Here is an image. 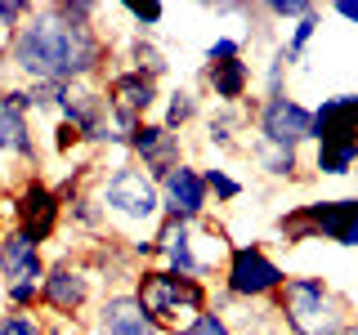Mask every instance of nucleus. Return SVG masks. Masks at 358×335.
<instances>
[{
	"label": "nucleus",
	"instance_id": "nucleus-1",
	"mask_svg": "<svg viewBox=\"0 0 358 335\" xmlns=\"http://www.w3.org/2000/svg\"><path fill=\"white\" fill-rule=\"evenodd\" d=\"M112 63V45L94 22L67 18L59 0L36 5L27 22L5 40V67L18 76V85H99Z\"/></svg>",
	"mask_w": 358,
	"mask_h": 335
},
{
	"label": "nucleus",
	"instance_id": "nucleus-2",
	"mask_svg": "<svg viewBox=\"0 0 358 335\" xmlns=\"http://www.w3.org/2000/svg\"><path fill=\"white\" fill-rule=\"evenodd\" d=\"M90 193L94 201L103 206L108 215V232L121 241H139L143 232H157V223H162V193H157V179L143 174L139 165L130 161H112L108 170L94 174V184H90Z\"/></svg>",
	"mask_w": 358,
	"mask_h": 335
},
{
	"label": "nucleus",
	"instance_id": "nucleus-3",
	"mask_svg": "<svg viewBox=\"0 0 358 335\" xmlns=\"http://www.w3.org/2000/svg\"><path fill=\"white\" fill-rule=\"evenodd\" d=\"M273 318L287 335H345L354 327V304L318 273H291L273 295Z\"/></svg>",
	"mask_w": 358,
	"mask_h": 335
},
{
	"label": "nucleus",
	"instance_id": "nucleus-4",
	"mask_svg": "<svg viewBox=\"0 0 358 335\" xmlns=\"http://www.w3.org/2000/svg\"><path fill=\"white\" fill-rule=\"evenodd\" d=\"M152 246H157V264L171 268L179 277H197V282H206V277L224 273V264H229V232L220 228V223L210 219H197V223H184V219H162L152 232Z\"/></svg>",
	"mask_w": 358,
	"mask_h": 335
},
{
	"label": "nucleus",
	"instance_id": "nucleus-5",
	"mask_svg": "<svg viewBox=\"0 0 358 335\" xmlns=\"http://www.w3.org/2000/svg\"><path fill=\"white\" fill-rule=\"evenodd\" d=\"M130 290H134V299L148 308V318L166 335L184 331L193 318H201V313L210 308V282L179 277V273H171V268H162V264L139 268L134 282H130Z\"/></svg>",
	"mask_w": 358,
	"mask_h": 335
},
{
	"label": "nucleus",
	"instance_id": "nucleus-6",
	"mask_svg": "<svg viewBox=\"0 0 358 335\" xmlns=\"http://www.w3.org/2000/svg\"><path fill=\"white\" fill-rule=\"evenodd\" d=\"M278 237L282 246H305V241H331L341 251H358V197H327V201H305L278 215Z\"/></svg>",
	"mask_w": 358,
	"mask_h": 335
},
{
	"label": "nucleus",
	"instance_id": "nucleus-7",
	"mask_svg": "<svg viewBox=\"0 0 358 335\" xmlns=\"http://www.w3.org/2000/svg\"><path fill=\"white\" fill-rule=\"evenodd\" d=\"M287 268L268 255L264 241H233L229 264L220 273V290L233 304H273V295L287 286Z\"/></svg>",
	"mask_w": 358,
	"mask_h": 335
},
{
	"label": "nucleus",
	"instance_id": "nucleus-8",
	"mask_svg": "<svg viewBox=\"0 0 358 335\" xmlns=\"http://www.w3.org/2000/svg\"><path fill=\"white\" fill-rule=\"evenodd\" d=\"M50 273L45 246L31 241L22 228L0 237V295L9 308H41V282Z\"/></svg>",
	"mask_w": 358,
	"mask_h": 335
},
{
	"label": "nucleus",
	"instance_id": "nucleus-9",
	"mask_svg": "<svg viewBox=\"0 0 358 335\" xmlns=\"http://www.w3.org/2000/svg\"><path fill=\"white\" fill-rule=\"evenodd\" d=\"M90 304H99L94 299V273H90L85 260H67V255H59V260H50V273H45L41 282V313L50 322H81Z\"/></svg>",
	"mask_w": 358,
	"mask_h": 335
},
{
	"label": "nucleus",
	"instance_id": "nucleus-10",
	"mask_svg": "<svg viewBox=\"0 0 358 335\" xmlns=\"http://www.w3.org/2000/svg\"><path fill=\"white\" fill-rule=\"evenodd\" d=\"M0 165L14 174V184L27 174H41V143L31 112L18 103V89L5 81H0Z\"/></svg>",
	"mask_w": 358,
	"mask_h": 335
},
{
	"label": "nucleus",
	"instance_id": "nucleus-11",
	"mask_svg": "<svg viewBox=\"0 0 358 335\" xmlns=\"http://www.w3.org/2000/svg\"><path fill=\"white\" fill-rule=\"evenodd\" d=\"M255 143L264 148H282V152H300L313 134V107L300 103L291 94H268L255 98V117H251Z\"/></svg>",
	"mask_w": 358,
	"mask_h": 335
},
{
	"label": "nucleus",
	"instance_id": "nucleus-12",
	"mask_svg": "<svg viewBox=\"0 0 358 335\" xmlns=\"http://www.w3.org/2000/svg\"><path fill=\"white\" fill-rule=\"evenodd\" d=\"M54 121H67L76 134H81L85 148H112L117 161H126V139L112 130V107H108V94L103 85H72V94L63 98L59 117Z\"/></svg>",
	"mask_w": 358,
	"mask_h": 335
},
{
	"label": "nucleus",
	"instance_id": "nucleus-13",
	"mask_svg": "<svg viewBox=\"0 0 358 335\" xmlns=\"http://www.w3.org/2000/svg\"><path fill=\"white\" fill-rule=\"evenodd\" d=\"M5 193H9L14 228H22L31 241L50 246L54 232L63 228V201H59V193H54V184L41 179V174H27V179H18L14 188H5Z\"/></svg>",
	"mask_w": 358,
	"mask_h": 335
},
{
	"label": "nucleus",
	"instance_id": "nucleus-14",
	"mask_svg": "<svg viewBox=\"0 0 358 335\" xmlns=\"http://www.w3.org/2000/svg\"><path fill=\"white\" fill-rule=\"evenodd\" d=\"M157 193H162V219L197 223V219H206V210H210L206 179H201V165H193V161L175 165V170L157 184Z\"/></svg>",
	"mask_w": 358,
	"mask_h": 335
},
{
	"label": "nucleus",
	"instance_id": "nucleus-15",
	"mask_svg": "<svg viewBox=\"0 0 358 335\" xmlns=\"http://www.w3.org/2000/svg\"><path fill=\"white\" fill-rule=\"evenodd\" d=\"M130 161L162 184L175 165H184V134L166 130L162 121H143V126L130 134Z\"/></svg>",
	"mask_w": 358,
	"mask_h": 335
},
{
	"label": "nucleus",
	"instance_id": "nucleus-16",
	"mask_svg": "<svg viewBox=\"0 0 358 335\" xmlns=\"http://www.w3.org/2000/svg\"><path fill=\"white\" fill-rule=\"evenodd\" d=\"M103 94H108V107L130 112L139 121H152V112L162 107V81H152V76H143L139 67H126V63L103 76Z\"/></svg>",
	"mask_w": 358,
	"mask_h": 335
},
{
	"label": "nucleus",
	"instance_id": "nucleus-17",
	"mask_svg": "<svg viewBox=\"0 0 358 335\" xmlns=\"http://www.w3.org/2000/svg\"><path fill=\"white\" fill-rule=\"evenodd\" d=\"M94 335H166L148 318V308L134 299V290H108L94 304Z\"/></svg>",
	"mask_w": 358,
	"mask_h": 335
},
{
	"label": "nucleus",
	"instance_id": "nucleus-18",
	"mask_svg": "<svg viewBox=\"0 0 358 335\" xmlns=\"http://www.w3.org/2000/svg\"><path fill=\"white\" fill-rule=\"evenodd\" d=\"M350 139H358V89L327 94L313 107V134H309L313 148H322V143H350Z\"/></svg>",
	"mask_w": 358,
	"mask_h": 335
},
{
	"label": "nucleus",
	"instance_id": "nucleus-19",
	"mask_svg": "<svg viewBox=\"0 0 358 335\" xmlns=\"http://www.w3.org/2000/svg\"><path fill=\"white\" fill-rule=\"evenodd\" d=\"M251 63L246 59H229V63H201V85L210 89V98H215L220 107H242L246 94H251Z\"/></svg>",
	"mask_w": 358,
	"mask_h": 335
},
{
	"label": "nucleus",
	"instance_id": "nucleus-20",
	"mask_svg": "<svg viewBox=\"0 0 358 335\" xmlns=\"http://www.w3.org/2000/svg\"><path fill=\"white\" fill-rule=\"evenodd\" d=\"M251 130L246 107H215V117L206 121V148L215 152H242V134Z\"/></svg>",
	"mask_w": 358,
	"mask_h": 335
},
{
	"label": "nucleus",
	"instance_id": "nucleus-21",
	"mask_svg": "<svg viewBox=\"0 0 358 335\" xmlns=\"http://www.w3.org/2000/svg\"><path fill=\"white\" fill-rule=\"evenodd\" d=\"M197 117H201V94L193 85H175L171 94H162V117H157V121H162L166 130L184 134Z\"/></svg>",
	"mask_w": 358,
	"mask_h": 335
},
{
	"label": "nucleus",
	"instance_id": "nucleus-22",
	"mask_svg": "<svg viewBox=\"0 0 358 335\" xmlns=\"http://www.w3.org/2000/svg\"><path fill=\"white\" fill-rule=\"evenodd\" d=\"M63 219L72 223L76 232H85V237H112V232H108V215H103V206L94 201V193L72 197L63 206Z\"/></svg>",
	"mask_w": 358,
	"mask_h": 335
},
{
	"label": "nucleus",
	"instance_id": "nucleus-23",
	"mask_svg": "<svg viewBox=\"0 0 358 335\" xmlns=\"http://www.w3.org/2000/svg\"><path fill=\"white\" fill-rule=\"evenodd\" d=\"M313 170L327 174V179H345L358 170V139L350 143H322V148H313Z\"/></svg>",
	"mask_w": 358,
	"mask_h": 335
},
{
	"label": "nucleus",
	"instance_id": "nucleus-24",
	"mask_svg": "<svg viewBox=\"0 0 358 335\" xmlns=\"http://www.w3.org/2000/svg\"><path fill=\"white\" fill-rule=\"evenodd\" d=\"M251 161L264 179H278V184H291L300 179V152H282V148H264V143H251Z\"/></svg>",
	"mask_w": 358,
	"mask_h": 335
},
{
	"label": "nucleus",
	"instance_id": "nucleus-25",
	"mask_svg": "<svg viewBox=\"0 0 358 335\" xmlns=\"http://www.w3.org/2000/svg\"><path fill=\"white\" fill-rule=\"evenodd\" d=\"M126 67H139L143 76H152V81H162L166 72H171V59H166V50H157L148 36H139L134 31L130 45H126Z\"/></svg>",
	"mask_w": 358,
	"mask_h": 335
},
{
	"label": "nucleus",
	"instance_id": "nucleus-26",
	"mask_svg": "<svg viewBox=\"0 0 358 335\" xmlns=\"http://www.w3.org/2000/svg\"><path fill=\"white\" fill-rule=\"evenodd\" d=\"M201 179H206V193H210L215 206H233V201H242V193H246V184L238 174H229L224 165H201Z\"/></svg>",
	"mask_w": 358,
	"mask_h": 335
},
{
	"label": "nucleus",
	"instance_id": "nucleus-27",
	"mask_svg": "<svg viewBox=\"0 0 358 335\" xmlns=\"http://www.w3.org/2000/svg\"><path fill=\"white\" fill-rule=\"evenodd\" d=\"M318 27H322V9H318V14H309V18H300V22H291V31H287V40H282V54H287L291 67L305 63V50H309V40L318 36Z\"/></svg>",
	"mask_w": 358,
	"mask_h": 335
},
{
	"label": "nucleus",
	"instance_id": "nucleus-28",
	"mask_svg": "<svg viewBox=\"0 0 358 335\" xmlns=\"http://www.w3.org/2000/svg\"><path fill=\"white\" fill-rule=\"evenodd\" d=\"M0 335H50V318L41 308H9L0 318Z\"/></svg>",
	"mask_w": 358,
	"mask_h": 335
},
{
	"label": "nucleus",
	"instance_id": "nucleus-29",
	"mask_svg": "<svg viewBox=\"0 0 358 335\" xmlns=\"http://www.w3.org/2000/svg\"><path fill=\"white\" fill-rule=\"evenodd\" d=\"M318 9H322V5H313V0H264L260 14L273 18V22H300V18L318 14Z\"/></svg>",
	"mask_w": 358,
	"mask_h": 335
},
{
	"label": "nucleus",
	"instance_id": "nucleus-30",
	"mask_svg": "<svg viewBox=\"0 0 358 335\" xmlns=\"http://www.w3.org/2000/svg\"><path fill=\"white\" fill-rule=\"evenodd\" d=\"M246 36H215L201 50V63H229V59H246Z\"/></svg>",
	"mask_w": 358,
	"mask_h": 335
},
{
	"label": "nucleus",
	"instance_id": "nucleus-31",
	"mask_svg": "<svg viewBox=\"0 0 358 335\" xmlns=\"http://www.w3.org/2000/svg\"><path fill=\"white\" fill-rule=\"evenodd\" d=\"M287 72H291V63H287V54H282V45H273V54H268V67H264V94H287Z\"/></svg>",
	"mask_w": 358,
	"mask_h": 335
},
{
	"label": "nucleus",
	"instance_id": "nucleus-32",
	"mask_svg": "<svg viewBox=\"0 0 358 335\" xmlns=\"http://www.w3.org/2000/svg\"><path fill=\"white\" fill-rule=\"evenodd\" d=\"M31 0H0V40H9L14 31L27 22V14H31Z\"/></svg>",
	"mask_w": 358,
	"mask_h": 335
},
{
	"label": "nucleus",
	"instance_id": "nucleus-33",
	"mask_svg": "<svg viewBox=\"0 0 358 335\" xmlns=\"http://www.w3.org/2000/svg\"><path fill=\"white\" fill-rule=\"evenodd\" d=\"M126 18L134 22L139 36H152V31L162 27V18H166V5H126Z\"/></svg>",
	"mask_w": 358,
	"mask_h": 335
},
{
	"label": "nucleus",
	"instance_id": "nucleus-34",
	"mask_svg": "<svg viewBox=\"0 0 358 335\" xmlns=\"http://www.w3.org/2000/svg\"><path fill=\"white\" fill-rule=\"evenodd\" d=\"M175 335H233V327H229V318H224V313L206 308L201 318H193L184 331H175Z\"/></svg>",
	"mask_w": 358,
	"mask_h": 335
},
{
	"label": "nucleus",
	"instance_id": "nucleus-35",
	"mask_svg": "<svg viewBox=\"0 0 358 335\" xmlns=\"http://www.w3.org/2000/svg\"><path fill=\"white\" fill-rule=\"evenodd\" d=\"M85 143H81V134H76L67 121H54V152L59 156H72V152H81Z\"/></svg>",
	"mask_w": 358,
	"mask_h": 335
},
{
	"label": "nucleus",
	"instance_id": "nucleus-36",
	"mask_svg": "<svg viewBox=\"0 0 358 335\" xmlns=\"http://www.w3.org/2000/svg\"><path fill=\"white\" fill-rule=\"evenodd\" d=\"M331 14H336V18H345L350 27H358V0H336Z\"/></svg>",
	"mask_w": 358,
	"mask_h": 335
},
{
	"label": "nucleus",
	"instance_id": "nucleus-37",
	"mask_svg": "<svg viewBox=\"0 0 358 335\" xmlns=\"http://www.w3.org/2000/svg\"><path fill=\"white\" fill-rule=\"evenodd\" d=\"M9 228H14V215H9V193L0 188V237H5Z\"/></svg>",
	"mask_w": 358,
	"mask_h": 335
},
{
	"label": "nucleus",
	"instance_id": "nucleus-38",
	"mask_svg": "<svg viewBox=\"0 0 358 335\" xmlns=\"http://www.w3.org/2000/svg\"><path fill=\"white\" fill-rule=\"evenodd\" d=\"M0 67H5V40H0Z\"/></svg>",
	"mask_w": 358,
	"mask_h": 335
},
{
	"label": "nucleus",
	"instance_id": "nucleus-39",
	"mask_svg": "<svg viewBox=\"0 0 358 335\" xmlns=\"http://www.w3.org/2000/svg\"><path fill=\"white\" fill-rule=\"evenodd\" d=\"M345 335H358V322H354V327H350V331H345Z\"/></svg>",
	"mask_w": 358,
	"mask_h": 335
},
{
	"label": "nucleus",
	"instance_id": "nucleus-40",
	"mask_svg": "<svg viewBox=\"0 0 358 335\" xmlns=\"http://www.w3.org/2000/svg\"><path fill=\"white\" fill-rule=\"evenodd\" d=\"M0 318H5V313H0Z\"/></svg>",
	"mask_w": 358,
	"mask_h": 335
}]
</instances>
